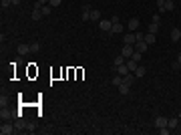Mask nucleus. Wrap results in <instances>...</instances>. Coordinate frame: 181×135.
Returning a JSON list of instances; mask_svg holds the SVG:
<instances>
[{
  "instance_id": "nucleus-18",
  "label": "nucleus",
  "mask_w": 181,
  "mask_h": 135,
  "mask_svg": "<svg viewBox=\"0 0 181 135\" xmlns=\"http://www.w3.org/2000/svg\"><path fill=\"white\" fill-rule=\"evenodd\" d=\"M145 73H147V69L145 67H137L135 69V77H145Z\"/></svg>"
},
{
  "instance_id": "nucleus-23",
  "label": "nucleus",
  "mask_w": 181,
  "mask_h": 135,
  "mask_svg": "<svg viewBox=\"0 0 181 135\" xmlns=\"http://www.w3.org/2000/svg\"><path fill=\"white\" fill-rule=\"evenodd\" d=\"M131 59H133L135 63H139L141 59H143V53H139V51H135V53H133V57H131Z\"/></svg>"
},
{
  "instance_id": "nucleus-17",
  "label": "nucleus",
  "mask_w": 181,
  "mask_h": 135,
  "mask_svg": "<svg viewBox=\"0 0 181 135\" xmlns=\"http://www.w3.org/2000/svg\"><path fill=\"white\" fill-rule=\"evenodd\" d=\"M30 53V44H20L18 47V54H26Z\"/></svg>"
},
{
  "instance_id": "nucleus-13",
  "label": "nucleus",
  "mask_w": 181,
  "mask_h": 135,
  "mask_svg": "<svg viewBox=\"0 0 181 135\" xmlns=\"http://www.w3.org/2000/svg\"><path fill=\"white\" fill-rule=\"evenodd\" d=\"M155 41H157V36H155V34H151V32L145 34V42H147L149 47H151V44H155Z\"/></svg>"
},
{
  "instance_id": "nucleus-33",
  "label": "nucleus",
  "mask_w": 181,
  "mask_h": 135,
  "mask_svg": "<svg viewBox=\"0 0 181 135\" xmlns=\"http://www.w3.org/2000/svg\"><path fill=\"white\" fill-rule=\"evenodd\" d=\"M24 127H26V125H24L22 121H18V123H16V129H24Z\"/></svg>"
},
{
  "instance_id": "nucleus-34",
  "label": "nucleus",
  "mask_w": 181,
  "mask_h": 135,
  "mask_svg": "<svg viewBox=\"0 0 181 135\" xmlns=\"http://www.w3.org/2000/svg\"><path fill=\"white\" fill-rule=\"evenodd\" d=\"M173 69H175V71H177V69H181V63H179V61H175V63H173Z\"/></svg>"
},
{
  "instance_id": "nucleus-30",
  "label": "nucleus",
  "mask_w": 181,
  "mask_h": 135,
  "mask_svg": "<svg viewBox=\"0 0 181 135\" xmlns=\"http://www.w3.org/2000/svg\"><path fill=\"white\" fill-rule=\"evenodd\" d=\"M169 131H171V129H169V127H161V129H159V133H161V135H167Z\"/></svg>"
},
{
  "instance_id": "nucleus-20",
  "label": "nucleus",
  "mask_w": 181,
  "mask_h": 135,
  "mask_svg": "<svg viewBox=\"0 0 181 135\" xmlns=\"http://www.w3.org/2000/svg\"><path fill=\"white\" fill-rule=\"evenodd\" d=\"M157 30H159V24H157V22H151V24H149V30H147V32L157 34Z\"/></svg>"
},
{
  "instance_id": "nucleus-14",
  "label": "nucleus",
  "mask_w": 181,
  "mask_h": 135,
  "mask_svg": "<svg viewBox=\"0 0 181 135\" xmlns=\"http://www.w3.org/2000/svg\"><path fill=\"white\" fill-rule=\"evenodd\" d=\"M42 16H44V14H42L40 8H34V10H32V20H40Z\"/></svg>"
},
{
  "instance_id": "nucleus-29",
  "label": "nucleus",
  "mask_w": 181,
  "mask_h": 135,
  "mask_svg": "<svg viewBox=\"0 0 181 135\" xmlns=\"http://www.w3.org/2000/svg\"><path fill=\"white\" fill-rule=\"evenodd\" d=\"M38 48H40V44H38V42H32V44H30V51H32V53H36Z\"/></svg>"
},
{
  "instance_id": "nucleus-7",
  "label": "nucleus",
  "mask_w": 181,
  "mask_h": 135,
  "mask_svg": "<svg viewBox=\"0 0 181 135\" xmlns=\"http://www.w3.org/2000/svg\"><path fill=\"white\" fill-rule=\"evenodd\" d=\"M135 51H139V53H147L149 44L145 41H137V42H135Z\"/></svg>"
},
{
  "instance_id": "nucleus-2",
  "label": "nucleus",
  "mask_w": 181,
  "mask_h": 135,
  "mask_svg": "<svg viewBox=\"0 0 181 135\" xmlns=\"http://www.w3.org/2000/svg\"><path fill=\"white\" fill-rule=\"evenodd\" d=\"M133 53H135V47H133V44H123L121 54H123L125 59H131V57H133Z\"/></svg>"
},
{
  "instance_id": "nucleus-28",
  "label": "nucleus",
  "mask_w": 181,
  "mask_h": 135,
  "mask_svg": "<svg viewBox=\"0 0 181 135\" xmlns=\"http://www.w3.org/2000/svg\"><path fill=\"white\" fill-rule=\"evenodd\" d=\"M151 22H157V24H159V22H161V16H159V14H153V16H151Z\"/></svg>"
},
{
  "instance_id": "nucleus-22",
  "label": "nucleus",
  "mask_w": 181,
  "mask_h": 135,
  "mask_svg": "<svg viewBox=\"0 0 181 135\" xmlns=\"http://www.w3.org/2000/svg\"><path fill=\"white\" fill-rule=\"evenodd\" d=\"M115 85V87H119V85H123V77H121V75H117V77H115L113 81H111Z\"/></svg>"
},
{
  "instance_id": "nucleus-32",
  "label": "nucleus",
  "mask_w": 181,
  "mask_h": 135,
  "mask_svg": "<svg viewBox=\"0 0 181 135\" xmlns=\"http://www.w3.org/2000/svg\"><path fill=\"white\" fill-rule=\"evenodd\" d=\"M135 36H137V41H145V34L143 32H135Z\"/></svg>"
},
{
  "instance_id": "nucleus-8",
  "label": "nucleus",
  "mask_w": 181,
  "mask_h": 135,
  "mask_svg": "<svg viewBox=\"0 0 181 135\" xmlns=\"http://www.w3.org/2000/svg\"><path fill=\"white\" fill-rule=\"evenodd\" d=\"M115 71H117V75H121V77H125L127 73H131L129 67H127V63H125V65H119V67H115Z\"/></svg>"
},
{
  "instance_id": "nucleus-12",
  "label": "nucleus",
  "mask_w": 181,
  "mask_h": 135,
  "mask_svg": "<svg viewBox=\"0 0 181 135\" xmlns=\"http://www.w3.org/2000/svg\"><path fill=\"white\" fill-rule=\"evenodd\" d=\"M119 93L121 95H129V91H131V85H127V83H123V85H119Z\"/></svg>"
},
{
  "instance_id": "nucleus-9",
  "label": "nucleus",
  "mask_w": 181,
  "mask_h": 135,
  "mask_svg": "<svg viewBox=\"0 0 181 135\" xmlns=\"http://www.w3.org/2000/svg\"><path fill=\"white\" fill-rule=\"evenodd\" d=\"M139 24H141V22H139V18H135V16H133V18L129 20V30H131V32H135V30L139 28Z\"/></svg>"
},
{
  "instance_id": "nucleus-4",
  "label": "nucleus",
  "mask_w": 181,
  "mask_h": 135,
  "mask_svg": "<svg viewBox=\"0 0 181 135\" xmlns=\"http://www.w3.org/2000/svg\"><path fill=\"white\" fill-rule=\"evenodd\" d=\"M14 131H16V129H14L10 123H2V127H0V133L2 135H12Z\"/></svg>"
},
{
  "instance_id": "nucleus-10",
  "label": "nucleus",
  "mask_w": 181,
  "mask_h": 135,
  "mask_svg": "<svg viewBox=\"0 0 181 135\" xmlns=\"http://www.w3.org/2000/svg\"><path fill=\"white\" fill-rule=\"evenodd\" d=\"M167 127H169V129H177V127H179V117L169 119V121H167Z\"/></svg>"
},
{
  "instance_id": "nucleus-15",
  "label": "nucleus",
  "mask_w": 181,
  "mask_h": 135,
  "mask_svg": "<svg viewBox=\"0 0 181 135\" xmlns=\"http://www.w3.org/2000/svg\"><path fill=\"white\" fill-rule=\"evenodd\" d=\"M113 32H123V24L121 22H113V28H111V34Z\"/></svg>"
},
{
  "instance_id": "nucleus-25",
  "label": "nucleus",
  "mask_w": 181,
  "mask_h": 135,
  "mask_svg": "<svg viewBox=\"0 0 181 135\" xmlns=\"http://www.w3.org/2000/svg\"><path fill=\"white\" fill-rule=\"evenodd\" d=\"M47 2H50V0H36V4H34V8H42Z\"/></svg>"
},
{
  "instance_id": "nucleus-26",
  "label": "nucleus",
  "mask_w": 181,
  "mask_h": 135,
  "mask_svg": "<svg viewBox=\"0 0 181 135\" xmlns=\"http://www.w3.org/2000/svg\"><path fill=\"white\" fill-rule=\"evenodd\" d=\"M40 10H42V14H44V16H48V14H50V6H47V4L40 8Z\"/></svg>"
},
{
  "instance_id": "nucleus-11",
  "label": "nucleus",
  "mask_w": 181,
  "mask_h": 135,
  "mask_svg": "<svg viewBox=\"0 0 181 135\" xmlns=\"http://www.w3.org/2000/svg\"><path fill=\"white\" fill-rule=\"evenodd\" d=\"M179 38H181V28H173V30H171V41L177 42Z\"/></svg>"
},
{
  "instance_id": "nucleus-16",
  "label": "nucleus",
  "mask_w": 181,
  "mask_h": 135,
  "mask_svg": "<svg viewBox=\"0 0 181 135\" xmlns=\"http://www.w3.org/2000/svg\"><path fill=\"white\" fill-rule=\"evenodd\" d=\"M127 67H129V71H131V73H135V69L139 67V63H135L133 59H129V61H127Z\"/></svg>"
},
{
  "instance_id": "nucleus-21",
  "label": "nucleus",
  "mask_w": 181,
  "mask_h": 135,
  "mask_svg": "<svg viewBox=\"0 0 181 135\" xmlns=\"http://www.w3.org/2000/svg\"><path fill=\"white\" fill-rule=\"evenodd\" d=\"M0 117H2V121H4V119H10V117H12V113H10L8 109L2 107V113H0Z\"/></svg>"
},
{
  "instance_id": "nucleus-24",
  "label": "nucleus",
  "mask_w": 181,
  "mask_h": 135,
  "mask_svg": "<svg viewBox=\"0 0 181 135\" xmlns=\"http://www.w3.org/2000/svg\"><path fill=\"white\" fill-rule=\"evenodd\" d=\"M119 65H125V57H123V54H119V57L115 59V67H119Z\"/></svg>"
},
{
  "instance_id": "nucleus-27",
  "label": "nucleus",
  "mask_w": 181,
  "mask_h": 135,
  "mask_svg": "<svg viewBox=\"0 0 181 135\" xmlns=\"http://www.w3.org/2000/svg\"><path fill=\"white\" fill-rule=\"evenodd\" d=\"M0 4H2V8H8L12 4V0H0Z\"/></svg>"
},
{
  "instance_id": "nucleus-1",
  "label": "nucleus",
  "mask_w": 181,
  "mask_h": 135,
  "mask_svg": "<svg viewBox=\"0 0 181 135\" xmlns=\"http://www.w3.org/2000/svg\"><path fill=\"white\" fill-rule=\"evenodd\" d=\"M157 6H159L161 12H165V10H173L175 2H173V0H157Z\"/></svg>"
},
{
  "instance_id": "nucleus-6",
  "label": "nucleus",
  "mask_w": 181,
  "mask_h": 135,
  "mask_svg": "<svg viewBox=\"0 0 181 135\" xmlns=\"http://www.w3.org/2000/svg\"><path fill=\"white\" fill-rule=\"evenodd\" d=\"M123 42H125V44H133V47H135V42H137V36H135V32H127L125 36H123Z\"/></svg>"
},
{
  "instance_id": "nucleus-19",
  "label": "nucleus",
  "mask_w": 181,
  "mask_h": 135,
  "mask_svg": "<svg viewBox=\"0 0 181 135\" xmlns=\"http://www.w3.org/2000/svg\"><path fill=\"white\" fill-rule=\"evenodd\" d=\"M91 20H101V12L97 10V8H93V10H91Z\"/></svg>"
},
{
  "instance_id": "nucleus-31",
  "label": "nucleus",
  "mask_w": 181,
  "mask_h": 135,
  "mask_svg": "<svg viewBox=\"0 0 181 135\" xmlns=\"http://www.w3.org/2000/svg\"><path fill=\"white\" fill-rule=\"evenodd\" d=\"M60 2H62V0H50L48 4H50V6H60Z\"/></svg>"
},
{
  "instance_id": "nucleus-35",
  "label": "nucleus",
  "mask_w": 181,
  "mask_h": 135,
  "mask_svg": "<svg viewBox=\"0 0 181 135\" xmlns=\"http://www.w3.org/2000/svg\"><path fill=\"white\" fill-rule=\"evenodd\" d=\"M20 4V0H12V6H18Z\"/></svg>"
},
{
  "instance_id": "nucleus-36",
  "label": "nucleus",
  "mask_w": 181,
  "mask_h": 135,
  "mask_svg": "<svg viewBox=\"0 0 181 135\" xmlns=\"http://www.w3.org/2000/svg\"><path fill=\"white\" fill-rule=\"evenodd\" d=\"M177 61H179V63H181V53H179V57H177Z\"/></svg>"
},
{
  "instance_id": "nucleus-5",
  "label": "nucleus",
  "mask_w": 181,
  "mask_h": 135,
  "mask_svg": "<svg viewBox=\"0 0 181 135\" xmlns=\"http://www.w3.org/2000/svg\"><path fill=\"white\" fill-rule=\"evenodd\" d=\"M167 117H163V115H159V117H155V127L161 129V127H167Z\"/></svg>"
},
{
  "instance_id": "nucleus-3",
  "label": "nucleus",
  "mask_w": 181,
  "mask_h": 135,
  "mask_svg": "<svg viewBox=\"0 0 181 135\" xmlns=\"http://www.w3.org/2000/svg\"><path fill=\"white\" fill-rule=\"evenodd\" d=\"M99 26H101V30H103V32H109V34H111L113 22H111V18H109V20H99Z\"/></svg>"
}]
</instances>
